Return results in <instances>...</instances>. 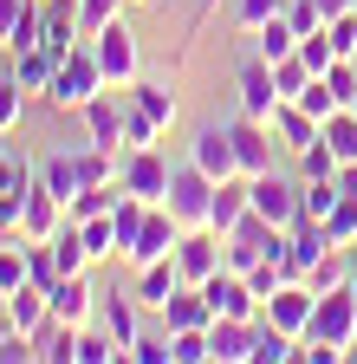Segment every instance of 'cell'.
<instances>
[{"label":"cell","instance_id":"1","mask_svg":"<svg viewBox=\"0 0 357 364\" xmlns=\"http://www.w3.org/2000/svg\"><path fill=\"white\" fill-rule=\"evenodd\" d=\"M98 91H111V78H104V65H98V53H92V39H78L72 53L59 59V72H53L46 105H53V111H84Z\"/></svg>","mask_w":357,"mask_h":364},{"label":"cell","instance_id":"2","mask_svg":"<svg viewBox=\"0 0 357 364\" xmlns=\"http://www.w3.org/2000/svg\"><path fill=\"white\" fill-rule=\"evenodd\" d=\"M163 208L182 221V228H208V215H214V176H208V169H195V163L182 156V163H175V176H169Z\"/></svg>","mask_w":357,"mask_h":364},{"label":"cell","instance_id":"3","mask_svg":"<svg viewBox=\"0 0 357 364\" xmlns=\"http://www.w3.org/2000/svg\"><path fill=\"white\" fill-rule=\"evenodd\" d=\"M92 53H98V65H104V78L117 91L143 78V39L130 33V20H111L104 33H92Z\"/></svg>","mask_w":357,"mask_h":364},{"label":"cell","instance_id":"4","mask_svg":"<svg viewBox=\"0 0 357 364\" xmlns=\"http://www.w3.org/2000/svg\"><path fill=\"white\" fill-rule=\"evenodd\" d=\"M253 182V215H266L273 228H292L299 215H305V176L292 169H266V176H247Z\"/></svg>","mask_w":357,"mask_h":364},{"label":"cell","instance_id":"5","mask_svg":"<svg viewBox=\"0 0 357 364\" xmlns=\"http://www.w3.org/2000/svg\"><path fill=\"white\" fill-rule=\"evenodd\" d=\"M228 130H234V156H241V176H266V169H280L286 163V150H280V136H273V124L266 117H228Z\"/></svg>","mask_w":357,"mask_h":364},{"label":"cell","instance_id":"6","mask_svg":"<svg viewBox=\"0 0 357 364\" xmlns=\"http://www.w3.org/2000/svg\"><path fill=\"white\" fill-rule=\"evenodd\" d=\"M169 176H175V163H169L163 144L123 150V169H117V182H123L130 196H143V202H163V196H169Z\"/></svg>","mask_w":357,"mask_h":364},{"label":"cell","instance_id":"7","mask_svg":"<svg viewBox=\"0 0 357 364\" xmlns=\"http://www.w3.org/2000/svg\"><path fill=\"white\" fill-rule=\"evenodd\" d=\"M175 241H182V221H175V215L156 202V208L143 215V228H137V241H130L117 260H123L130 273H137V267H150V260H169V254H175Z\"/></svg>","mask_w":357,"mask_h":364},{"label":"cell","instance_id":"8","mask_svg":"<svg viewBox=\"0 0 357 364\" xmlns=\"http://www.w3.org/2000/svg\"><path fill=\"white\" fill-rule=\"evenodd\" d=\"M305 338H325V345L351 351V338H357V287L319 293V312H312V332H305Z\"/></svg>","mask_w":357,"mask_h":364},{"label":"cell","instance_id":"9","mask_svg":"<svg viewBox=\"0 0 357 364\" xmlns=\"http://www.w3.org/2000/svg\"><path fill=\"white\" fill-rule=\"evenodd\" d=\"M312 312H319V293H312V280H286L280 293H266V306H260L266 326H280V332H292V338L312 332Z\"/></svg>","mask_w":357,"mask_h":364},{"label":"cell","instance_id":"10","mask_svg":"<svg viewBox=\"0 0 357 364\" xmlns=\"http://www.w3.org/2000/svg\"><path fill=\"white\" fill-rule=\"evenodd\" d=\"M189 163L195 169H208L214 182H228V176H241V156H234V130L221 124V117H208L195 136H189Z\"/></svg>","mask_w":357,"mask_h":364},{"label":"cell","instance_id":"11","mask_svg":"<svg viewBox=\"0 0 357 364\" xmlns=\"http://www.w3.org/2000/svg\"><path fill=\"white\" fill-rule=\"evenodd\" d=\"M175 267H182V280H189V287H202L208 273L228 267V247H221L214 228H182V241H175Z\"/></svg>","mask_w":357,"mask_h":364},{"label":"cell","instance_id":"12","mask_svg":"<svg viewBox=\"0 0 357 364\" xmlns=\"http://www.w3.org/2000/svg\"><path fill=\"white\" fill-rule=\"evenodd\" d=\"M202 293H208L214 318H260V293L247 287V273H241V267L208 273V280H202Z\"/></svg>","mask_w":357,"mask_h":364},{"label":"cell","instance_id":"13","mask_svg":"<svg viewBox=\"0 0 357 364\" xmlns=\"http://www.w3.org/2000/svg\"><path fill=\"white\" fill-rule=\"evenodd\" d=\"M273 105H280V85H273V65H266L260 53L241 65V78H234V111L241 117H273Z\"/></svg>","mask_w":357,"mask_h":364},{"label":"cell","instance_id":"14","mask_svg":"<svg viewBox=\"0 0 357 364\" xmlns=\"http://www.w3.org/2000/svg\"><path fill=\"white\" fill-rule=\"evenodd\" d=\"M78 39H84V26H78V0H39V46H46L53 59H65Z\"/></svg>","mask_w":357,"mask_h":364},{"label":"cell","instance_id":"15","mask_svg":"<svg viewBox=\"0 0 357 364\" xmlns=\"http://www.w3.org/2000/svg\"><path fill=\"white\" fill-rule=\"evenodd\" d=\"M325 254H331V235H325V221L299 215V221L286 228V267H292V280H305V273L319 267Z\"/></svg>","mask_w":357,"mask_h":364},{"label":"cell","instance_id":"16","mask_svg":"<svg viewBox=\"0 0 357 364\" xmlns=\"http://www.w3.org/2000/svg\"><path fill=\"white\" fill-rule=\"evenodd\" d=\"M123 98H130V111H137V117H150L163 136H169L175 117H182V105H175V85H169V78H137V85H123Z\"/></svg>","mask_w":357,"mask_h":364},{"label":"cell","instance_id":"17","mask_svg":"<svg viewBox=\"0 0 357 364\" xmlns=\"http://www.w3.org/2000/svg\"><path fill=\"white\" fill-rule=\"evenodd\" d=\"M98 287H92V267H84V273H65V280L53 287V312L65 318V326H92V318H98Z\"/></svg>","mask_w":357,"mask_h":364},{"label":"cell","instance_id":"18","mask_svg":"<svg viewBox=\"0 0 357 364\" xmlns=\"http://www.w3.org/2000/svg\"><path fill=\"white\" fill-rule=\"evenodd\" d=\"M39 46V0H0V53H33Z\"/></svg>","mask_w":357,"mask_h":364},{"label":"cell","instance_id":"19","mask_svg":"<svg viewBox=\"0 0 357 364\" xmlns=\"http://www.w3.org/2000/svg\"><path fill=\"white\" fill-rule=\"evenodd\" d=\"M59 228H65V202H59L53 189H39V182H33L26 202H20V235H26V241H53Z\"/></svg>","mask_w":357,"mask_h":364},{"label":"cell","instance_id":"20","mask_svg":"<svg viewBox=\"0 0 357 364\" xmlns=\"http://www.w3.org/2000/svg\"><path fill=\"white\" fill-rule=\"evenodd\" d=\"M266 124H273V136H280V150H286V156H299L305 144H319V130H325L319 117H312L305 105H292V98H280Z\"/></svg>","mask_w":357,"mask_h":364},{"label":"cell","instance_id":"21","mask_svg":"<svg viewBox=\"0 0 357 364\" xmlns=\"http://www.w3.org/2000/svg\"><path fill=\"white\" fill-rule=\"evenodd\" d=\"M98 326L130 351V345H137V332H143V299H137V293H104V299H98Z\"/></svg>","mask_w":357,"mask_h":364},{"label":"cell","instance_id":"22","mask_svg":"<svg viewBox=\"0 0 357 364\" xmlns=\"http://www.w3.org/2000/svg\"><path fill=\"white\" fill-rule=\"evenodd\" d=\"M156 318H163V332H202L208 318H214V306H208V293H202V287H189V280H182Z\"/></svg>","mask_w":357,"mask_h":364},{"label":"cell","instance_id":"23","mask_svg":"<svg viewBox=\"0 0 357 364\" xmlns=\"http://www.w3.org/2000/svg\"><path fill=\"white\" fill-rule=\"evenodd\" d=\"M208 358L214 364H247L253 358V318H208Z\"/></svg>","mask_w":357,"mask_h":364},{"label":"cell","instance_id":"24","mask_svg":"<svg viewBox=\"0 0 357 364\" xmlns=\"http://www.w3.org/2000/svg\"><path fill=\"white\" fill-rule=\"evenodd\" d=\"M175 287H182V267H175V254H169V260H150V267H137V287H130V293L143 299V312H163Z\"/></svg>","mask_w":357,"mask_h":364},{"label":"cell","instance_id":"25","mask_svg":"<svg viewBox=\"0 0 357 364\" xmlns=\"http://www.w3.org/2000/svg\"><path fill=\"white\" fill-rule=\"evenodd\" d=\"M33 351H39V364H72L78 358V326L46 312V326H33Z\"/></svg>","mask_w":357,"mask_h":364},{"label":"cell","instance_id":"26","mask_svg":"<svg viewBox=\"0 0 357 364\" xmlns=\"http://www.w3.org/2000/svg\"><path fill=\"white\" fill-rule=\"evenodd\" d=\"M247 208H253V182H247V176L214 182V215H208V228H214V235H228V228H234Z\"/></svg>","mask_w":357,"mask_h":364},{"label":"cell","instance_id":"27","mask_svg":"<svg viewBox=\"0 0 357 364\" xmlns=\"http://www.w3.org/2000/svg\"><path fill=\"white\" fill-rule=\"evenodd\" d=\"M46 312H53V293L39 287V280H26V287H13V293H7V326H13V332L46 326Z\"/></svg>","mask_w":357,"mask_h":364},{"label":"cell","instance_id":"28","mask_svg":"<svg viewBox=\"0 0 357 364\" xmlns=\"http://www.w3.org/2000/svg\"><path fill=\"white\" fill-rule=\"evenodd\" d=\"M39 189H53L59 202H72L84 189V176H78V156L72 150H53V156H39Z\"/></svg>","mask_w":357,"mask_h":364},{"label":"cell","instance_id":"29","mask_svg":"<svg viewBox=\"0 0 357 364\" xmlns=\"http://www.w3.org/2000/svg\"><path fill=\"white\" fill-rule=\"evenodd\" d=\"M53 72H59V59L46 53V46H33V53H13V78H20L26 98H33V91L46 98V91H53Z\"/></svg>","mask_w":357,"mask_h":364},{"label":"cell","instance_id":"30","mask_svg":"<svg viewBox=\"0 0 357 364\" xmlns=\"http://www.w3.org/2000/svg\"><path fill=\"white\" fill-rule=\"evenodd\" d=\"M292 358H299V338L266 326V318H253V358L247 364H292Z\"/></svg>","mask_w":357,"mask_h":364},{"label":"cell","instance_id":"31","mask_svg":"<svg viewBox=\"0 0 357 364\" xmlns=\"http://www.w3.org/2000/svg\"><path fill=\"white\" fill-rule=\"evenodd\" d=\"M39 182V156L26 150H0V196H26Z\"/></svg>","mask_w":357,"mask_h":364},{"label":"cell","instance_id":"32","mask_svg":"<svg viewBox=\"0 0 357 364\" xmlns=\"http://www.w3.org/2000/svg\"><path fill=\"white\" fill-rule=\"evenodd\" d=\"M253 53L273 65V59H286V53H299V33H292V20L280 14V20H266L260 33H253Z\"/></svg>","mask_w":357,"mask_h":364},{"label":"cell","instance_id":"33","mask_svg":"<svg viewBox=\"0 0 357 364\" xmlns=\"http://www.w3.org/2000/svg\"><path fill=\"white\" fill-rule=\"evenodd\" d=\"M280 14H286V0H228V20L241 33H260L266 20H280Z\"/></svg>","mask_w":357,"mask_h":364},{"label":"cell","instance_id":"34","mask_svg":"<svg viewBox=\"0 0 357 364\" xmlns=\"http://www.w3.org/2000/svg\"><path fill=\"white\" fill-rule=\"evenodd\" d=\"M325 144L338 150V163H357V111H331L325 117Z\"/></svg>","mask_w":357,"mask_h":364},{"label":"cell","instance_id":"35","mask_svg":"<svg viewBox=\"0 0 357 364\" xmlns=\"http://www.w3.org/2000/svg\"><path fill=\"white\" fill-rule=\"evenodd\" d=\"M78 235H84V247H92V267L117 254V221H111V215H92V221H78Z\"/></svg>","mask_w":357,"mask_h":364},{"label":"cell","instance_id":"36","mask_svg":"<svg viewBox=\"0 0 357 364\" xmlns=\"http://www.w3.org/2000/svg\"><path fill=\"white\" fill-rule=\"evenodd\" d=\"M20 117H26V91H20V78H13V72H0V136H13V130H20Z\"/></svg>","mask_w":357,"mask_h":364},{"label":"cell","instance_id":"37","mask_svg":"<svg viewBox=\"0 0 357 364\" xmlns=\"http://www.w3.org/2000/svg\"><path fill=\"white\" fill-rule=\"evenodd\" d=\"M312 78H319V72H312L299 53H286V59H273V85H280V98H299V91L312 85Z\"/></svg>","mask_w":357,"mask_h":364},{"label":"cell","instance_id":"38","mask_svg":"<svg viewBox=\"0 0 357 364\" xmlns=\"http://www.w3.org/2000/svg\"><path fill=\"white\" fill-rule=\"evenodd\" d=\"M123 7H130V0H78V26H84V39L104 33L111 20H123Z\"/></svg>","mask_w":357,"mask_h":364},{"label":"cell","instance_id":"39","mask_svg":"<svg viewBox=\"0 0 357 364\" xmlns=\"http://www.w3.org/2000/svg\"><path fill=\"white\" fill-rule=\"evenodd\" d=\"M169 364H214L208 358V326L202 332H169Z\"/></svg>","mask_w":357,"mask_h":364},{"label":"cell","instance_id":"40","mask_svg":"<svg viewBox=\"0 0 357 364\" xmlns=\"http://www.w3.org/2000/svg\"><path fill=\"white\" fill-rule=\"evenodd\" d=\"M325 235H331V247H357V202L351 196L325 215Z\"/></svg>","mask_w":357,"mask_h":364},{"label":"cell","instance_id":"41","mask_svg":"<svg viewBox=\"0 0 357 364\" xmlns=\"http://www.w3.org/2000/svg\"><path fill=\"white\" fill-rule=\"evenodd\" d=\"M123 364H169V332H137V345L123 351Z\"/></svg>","mask_w":357,"mask_h":364},{"label":"cell","instance_id":"42","mask_svg":"<svg viewBox=\"0 0 357 364\" xmlns=\"http://www.w3.org/2000/svg\"><path fill=\"white\" fill-rule=\"evenodd\" d=\"M338 202H344L338 176H331V182H305V215H312V221H325V215H331Z\"/></svg>","mask_w":357,"mask_h":364},{"label":"cell","instance_id":"43","mask_svg":"<svg viewBox=\"0 0 357 364\" xmlns=\"http://www.w3.org/2000/svg\"><path fill=\"white\" fill-rule=\"evenodd\" d=\"M292 105H305V111H312V117H319V124H325L331 111H344V105L331 98V85H325V78H312V85L299 91V98H292Z\"/></svg>","mask_w":357,"mask_h":364},{"label":"cell","instance_id":"44","mask_svg":"<svg viewBox=\"0 0 357 364\" xmlns=\"http://www.w3.org/2000/svg\"><path fill=\"white\" fill-rule=\"evenodd\" d=\"M325 39H331V53H338V59H351V53H357V14L325 20Z\"/></svg>","mask_w":357,"mask_h":364},{"label":"cell","instance_id":"45","mask_svg":"<svg viewBox=\"0 0 357 364\" xmlns=\"http://www.w3.org/2000/svg\"><path fill=\"white\" fill-rule=\"evenodd\" d=\"M299 59H305L312 72H331V59H338V53H331V39H325V26H319V33H305V39H299Z\"/></svg>","mask_w":357,"mask_h":364},{"label":"cell","instance_id":"46","mask_svg":"<svg viewBox=\"0 0 357 364\" xmlns=\"http://www.w3.org/2000/svg\"><path fill=\"white\" fill-rule=\"evenodd\" d=\"M344 111H357V98H351V105H344Z\"/></svg>","mask_w":357,"mask_h":364},{"label":"cell","instance_id":"47","mask_svg":"<svg viewBox=\"0 0 357 364\" xmlns=\"http://www.w3.org/2000/svg\"><path fill=\"white\" fill-rule=\"evenodd\" d=\"M351 14H357V0H351Z\"/></svg>","mask_w":357,"mask_h":364}]
</instances>
